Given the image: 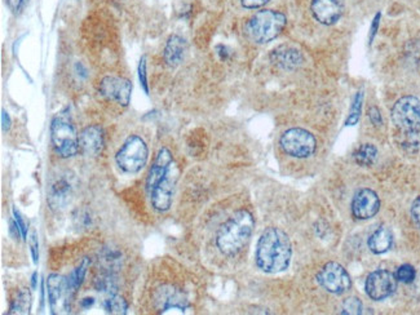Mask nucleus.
Segmentation results:
<instances>
[{
    "instance_id": "obj_1",
    "label": "nucleus",
    "mask_w": 420,
    "mask_h": 315,
    "mask_svg": "<svg viewBox=\"0 0 420 315\" xmlns=\"http://www.w3.org/2000/svg\"><path fill=\"white\" fill-rule=\"evenodd\" d=\"M293 257V246L288 235L270 226L260 235L256 246L257 268L267 274H278L287 271Z\"/></svg>"
},
{
    "instance_id": "obj_2",
    "label": "nucleus",
    "mask_w": 420,
    "mask_h": 315,
    "mask_svg": "<svg viewBox=\"0 0 420 315\" xmlns=\"http://www.w3.org/2000/svg\"><path fill=\"white\" fill-rule=\"evenodd\" d=\"M255 220L247 210H237L232 218L218 229L216 246L226 256H234L247 244L254 233Z\"/></svg>"
},
{
    "instance_id": "obj_3",
    "label": "nucleus",
    "mask_w": 420,
    "mask_h": 315,
    "mask_svg": "<svg viewBox=\"0 0 420 315\" xmlns=\"http://www.w3.org/2000/svg\"><path fill=\"white\" fill-rule=\"evenodd\" d=\"M286 23H287L286 16L278 11H273V9L259 11L248 20L246 32L248 38L252 42H255L257 44H265L268 42H272L273 39L277 38L284 30Z\"/></svg>"
},
{
    "instance_id": "obj_4",
    "label": "nucleus",
    "mask_w": 420,
    "mask_h": 315,
    "mask_svg": "<svg viewBox=\"0 0 420 315\" xmlns=\"http://www.w3.org/2000/svg\"><path fill=\"white\" fill-rule=\"evenodd\" d=\"M51 138L54 150L62 158H71L79 151V135L66 113L57 114L52 120Z\"/></svg>"
},
{
    "instance_id": "obj_5",
    "label": "nucleus",
    "mask_w": 420,
    "mask_h": 315,
    "mask_svg": "<svg viewBox=\"0 0 420 315\" xmlns=\"http://www.w3.org/2000/svg\"><path fill=\"white\" fill-rule=\"evenodd\" d=\"M149 150L148 145L140 136H129L122 145L117 155L115 162L123 172L134 174L139 173L148 163Z\"/></svg>"
},
{
    "instance_id": "obj_6",
    "label": "nucleus",
    "mask_w": 420,
    "mask_h": 315,
    "mask_svg": "<svg viewBox=\"0 0 420 315\" xmlns=\"http://www.w3.org/2000/svg\"><path fill=\"white\" fill-rule=\"evenodd\" d=\"M392 121L404 136L420 133V100L414 96L399 98L392 109Z\"/></svg>"
},
{
    "instance_id": "obj_7",
    "label": "nucleus",
    "mask_w": 420,
    "mask_h": 315,
    "mask_svg": "<svg viewBox=\"0 0 420 315\" xmlns=\"http://www.w3.org/2000/svg\"><path fill=\"white\" fill-rule=\"evenodd\" d=\"M279 145L287 155L296 159L312 157L317 149L315 136L303 128L287 129L279 138Z\"/></svg>"
},
{
    "instance_id": "obj_8",
    "label": "nucleus",
    "mask_w": 420,
    "mask_h": 315,
    "mask_svg": "<svg viewBox=\"0 0 420 315\" xmlns=\"http://www.w3.org/2000/svg\"><path fill=\"white\" fill-rule=\"evenodd\" d=\"M153 299L159 314H188L189 310H192L185 295L173 285H161L156 290Z\"/></svg>"
},
{
    "instance_id": "obj_9",
    "label": "nucleus",
    "mask_w": 420,
    "mask_h": 315,
    "mask_svg": "<svg viewBox=\"0 0 420 315\" xmlns=\"http://www.w3.org/2000/svg\"><path fill=\"white\" fill-rule=\"evenodd\" d=\"M317 282L327 292L343 295L352 288V279L348 271L338 263H327L317 274Z\"/></svg>"
},
{
    "instance_id": "obj_10",
    "label": "nucleus",
    "mask_w": 420,
    "mask_h": 315,
    "mask_svg": "<svg viewBox=\"0 0 420 315\" xmlns=\"http://www.w3.org/2000/svg\"><path fill=\"white\" fill-rule=\"evenodd\" d=\"M177 176H179L177 168L173 165L149 193L151 206L154 210L158 212H165L171 208Z\"/></svg>"
},
{
    "instance_id": "obj_11",
    "label": "nucleus",
    "mask_w": 420,
    "mask_h": 315,
    "mask_svg": "<svg viewBox=\"0 0 420 315\" xmlns=\"http://www.w3.org/2000/svg\"><path fill=\"white\" fill-rule=\"evenodd\" d=\"M397 278L390 271H373L366 279L365 290L371 300H385L397 290Z\"/></svg>"
},
{
    "instance_id": "obj_12",
    "label": "nucleus",
    "mask_w": 420,
    "mask_h": 315,
    "mask_svg": "<svg viewBox=\"0 0 420 315\" xmlns=\"http://www.w3.org/2000/svg\"><path fill=\"white\" fill-rule=\"evenodd\" d=\"M100 93L120 106H128L132 95V84L126 78L105 76L98 85Z\"/></svg>"
},
{
    "instance_id": "obj_13",
    "label": "nucleus",
    "mask_w": 420,
    "mask_h": 315,
    "mask_svg": "<svg viewBox=\"0 0 420 315\" xmlns=\"http://www.w3.org/2000/svg\"><path fill=\"white\" fill-rule=\"evenodd\" d=\"M352 213L357 220H368L375 216L380 210V199L374 190L361 189L353 196Z\"/></svg>"
},
{
    "instance_id": "obj_14",
    "label": "nucleus",
    "mask_w": 420,
    "mask_h": 315,
    "mask_svg": "<svg viewBox=\"0 0 420 315\" xmlns=\"http://www.w3.org/2000/svg\"><path fill=\"white\" fill-rule=\"evenodd\" d=\"M310 11L318 23L330 26L342 18L344 4L343 0H312Z\"/></svg>"
},
{
    "instance_id": "obj_15",
    "label": "nucleus",
    "mask_w": 420,
    "mask_h": 315,
    "mask_svg": "<svg viewBox=\"0 0 420 315\" xmlns=\"http://www.w3.org/2000/svg\"><path fill=\"white\" fill-rule=\"evenodd\" d=\"M104 149V132L98 126H88L79 133V150L87 157H98Z\"/></svg>"
},
{
    "instance_id": "obj_16",
    "label": "nucleus",
    "mask_w": 420,
    "mask_h": 315,
    "mask_svg": "<svg viewBox=\"0 0 420 315\" xmlns=\"http://www.w3.org/2000/svg\"><path fill=\"white\" fill-rule=\"evenodd\" d=\"M270 61L284 70H295L301 68L304 57L299 49L290 45H279L270 53Z\"/></svg>"
},
{
    "instance_id": "obj_17",
    "label": "nucleus",
    "mask_w": 420,
    "mask_h": 315,
    "mask_svg": "<svg viewBox=\"0 0 420 315\" xmlns=\"http://www.w3.org/2000/svg\"><path fill=\"white\" fill-rule=\"evenodd\" d=\"M73 196V185L66 177L53 181L48 191V204L52 210H62Z\"/></svg>"
},
{
    "instance_id": "obj_18",
    "label": "nucleus",
    "mask_w": 420,
    "mask_h": 315,
    "mask_svg": "<svg viewBox=\"0 0 420 315\" xmlns=\"http://www.w3.org/2000/svg\"><path fill=\"white\" fill-rule=\"evenodd\" d=\"M187 49H188V44L185 39L176 34L171 35L165 43V53H163L165 65L170 68L179 66L185 57Z\"/></svg>"
},
{
    "instance_id": "obj_19",
    "label": "nucleus",
    "mask_w": 420,
    "mask_h": 315,
    "mask_svg": "<svg viewBox=\"0 0 420 315\" xmlns=\"http://www.w3.org/2000/svg\"><path fill=\"white\" fill-rule=\"evenodd\" d=\"M368 244L373 254H375V255L385 254L393 246V234L388 227L380 226L370 235Z\"/></svg>"
},
{
    "instance_id": "obj_20",
    "label": "nucleus",
    "mask_w": 420,
    "mask_h": 315,
    "mask_svg": "<svg viewBox=\"0 0 420 315\" xmlns=\"http://www.w3.org/2000/svg\"><path fill=\"white\" fill-rule=\"evenodd\" d=\"M47 291L48 300L51 305L52 313H56V308L59 305L64 293L68 292V279L61 277L59 274H51L47 279Z\"/></svg>"
},
{
    "instance_id": "obj_21",
    "label": "nucleus",
    "mask_w": 420,
    "mask_h": 315,
    "mask_svg": "<svg viewBox=\"0 0 420 315\" xmlns=\"http://www.w3.org/2000/svg\"><path fill=\"white\" fill-rule=\"evenodd\" d=\"M91 260L88 257H84L81 263L76 266L74 271H71L70 277L68 279V295L69 296H73L76 295V291L79 290V287L82 285L84 277H86V273L87 269L90 268Z\"/></svg>"
},
{
    "instance_id": "obj_22",
    "label": "nucleus",
    "mask_w": 420,
    "mask_h": 315,
    "mask_svg": "<svg viewBox=\"0 0 420 315\" xmlns=\"http://www.w3.org/2000/svg\"><path fill=\"white\" fill-rule=\"evenodd\" d=\"M354 162L361 167H371L378 159V149L373 143H363L353 154Z\"/></svg>"
},
{
    "instance_id": "obj_23",
    "label": "nucleus",
    "mask_w": 420,
    "mask_h": 315,
    "mask_svg": "<svg viewBox=\"0 0 420 315\" xmlns=\"http://www.w3.org/2000/svg\"><path fill=\"white\" fill-rule=\"evenodd\" d=\"M31 296L28 290L20 291L15 300L12 301L8 314H26L30 309Z\"/></svg>"
},
{
    "instance_id": "obj_24",
    "label": "nucleus",
    "mask_w": 420,
    "mask_h": 315,
    "mask_svg": "<svg viewBox=\"0 0 420 315\" xmlns=\"http://www.w3.org/2000/svg\"><path fill=\"white\" fill-rule=\"evenodd\" d=\"M95 288L98 292L107 293V295H114L118 291V285L117 279L113 277L110 271L101 274L100 277L95 279Z\"/></svg>"
},
{
    "instance_id": "obj_25",
    "label": "nucleus",
    "mask_w": 420,
    "mask_h": 315,
    "mask_svg": "<svg viewBox=\"0 0 420 315\" xmlns=\"http://www.w3.org/2000/svg\"><path fill=\"white\" fill-rule=\"evenodd\" d=\"M104 309L109 314L124 315L127 314L128 305L123 297L114 293V295H109V297L104 301Z\"/></svg>"
},
{
    "instance_id": "obj_26",
    "label": "nucleus",
    "mask_w": 420,
    "mask_h": 315,
    "mask_svg": "<svg viewBox=\"0 0 420 315\" xmlns=\"http://www.w3.org/2000/svg\"><path fill=\"white\" fill-rule=\"evenodd\" d=\"M98 260L101 261V263L105 266L107 271H112L114 269H119L120 263H122V256H120V252L115 251V249L105 248L101 252V256H100Z\"/></svg>"
},
{
    "instance_id": "obj_27",
    "label": "nucleus",
    "mask_w": 420,
    "mask_h": 315,
    "mask_svg": "<svg viewBox=\"0 0 420 315\" xmlns=\"http://www.w3.org/2000/svg\"><path fill=\"white\" fill-rule=\"evenodd\" d=\"M362 102H363V92L360 90V92L356 93V96L353 98L351 112H349V115L345 120V126H356L358 123L361 118V112H362Z\"/></svg>"
},
{
    "instance_id": "obj_28",
    "label": "nucleus",
    "mask_w": 420,
    "mask_h": 315,
    "mask_svg": "<svg viewBox=\"0 0 420 315\" xmlns=\"http://www.w3.org/2000/svg\"><path fill=\"white\" fill-rule=\"evenodd\" d=\"M363 311V305L360 299L357 297H349L343 302L340 313L344 315H358L362 314Z\"/></svg>"
},
{
    "instance_id": "obj_29",
    "label": "nucleus",
    "mask_w": 420,
    "mask_h": 315,
    "mask_svg": "<svg viewBox=\"0 0 420 315\" xmlns=\"http://www.w3.org/2000/svg\"><path fill=\"white\" fill-rule=\"evenodd\" d=\"M415 277H416V271L414 269V266L409 265V263L399 266L397 273H396L397 280L402 282V283H406V285L413 283Z\"/></svg>"
},
{
    "instance_id": "obj_30",
    "label": "nucleus",
    "mask_w": 420,
    "mask_h": 315,
    "mask_svg": "<svg viewBox=\"0 0 420 315\" xmlns=\"http://www.w3.org/2000/svg\"><path fill=\"white\" fill-rule=\"evenodd\" d=\"M139 79H140V84L143 87L144 92L146 95H149V83H148V74H146V57L143 56L140 64H139Z\"/></svg>"
},
{
    "instance_id": "obj_31",
    "label": "nucleus",
    "mask_w": 420,
    "mask_h": 315,
    "mask_svg": "<svg viewBox=\"0 0 420 315\" xmlns=\"http://www.w3.org/2000/svg\"><path fill=\"white\" fill-rule=\"evenodd\" d=\"M368 118L371 120V123L375 126V127H380L383 126V118L382 114L379 112V109L376 106H373L368 109Z\"/></svg>"
},
{
    "instance_id": "obj_32",
    "label": "nucleus",
    "mask_w": 420,
    "mask_h": 315,
    "mask_svg": "<svg viewBox=\"0 0 420 315\" xmlns=\"http://www.w3.org/2000/svg\"><path fill=\"white\" fill-rule=\"evenodd\" d=\"M13 218H15L17 225L20 227V232H21V235H23V239L26 240V238H28V225H26V222H25L23 216L20 215V212L16 210V208H13Z\"/></svg>"
},
{
    "instance_id": "obj_33",
    "label": "nucleus",
    "mask_w": 420,
    "mask_h": 315,
    "mask_svg": "<svg viewBox=\"0 0 420 315\" xmlns=\"http://www.w3.org/2000/svg\"><path fill=\"white\" fill-rule=\"evenodd\" d=\"M39 246L38 238H37V233L33 232L30 235V249L31 256H33V261L34 263H38L39 260Z\"/></svg>"
},
{
    "instance_id": "obj_34",
    "label": "nucleus",
    "mask_w": 420,
    "mask_h": 315,
    "mask_svg": "<svg viewBox=\"0 0 420 315\" xmlns=\"http://www.w3.org/2000/svg\"><path fill=\"white\" fill-rule=\"evenodd\" d=\"M412 216H413L415 225L418 226V229L420 230V196H418L412 204Z\"/></svg>"
},
{
    "instance_id": "obj_35",
    "label": "nucleus",
    "mask_w": 420,
    "mask_h": 315,
    "mask_svg": "<svg viewBox=\"0 0 420 315\" xmlns=\"http://www.w3.org/2000/svg\"><path fill=\"white\" fill-rule=\"evenodd\" d=\"M270 0H240L242 7L247 8V9H256V8L263 7Z\"/></svg>"
},
{
    "instance_id": "obj_36",
    "label": "nucleus",
    "mask_w": 420,
    "mask_h": 315,
    "mask_svg": "<svg viewBox=\"0 0 420 315\" xmlns=\"http://www.w3.org/2000/svg\"><path fill=\"white\" fill-rule=\"evenodd\" d=\"M1 128H3V132H7L11 128V118L4 109L1 110Z\"/></svg>"
},
{
    "instance_id": "obj_37",
    "label": "nucleus",
    "mask_w": 420,
    "mask_h": 315,
    "mask_svg": "<svg viewBox=\"0 0 420 315\" xmlns=\"http://www.w3.org/2000/svg\"><path fill=\"white\" fill-rule=\"evenodd\" d=\"M379 20H380V13H378L373 21L371 25V32H370V43H373V39L375 37L376 30H378V26H379Z\"/></svg>"
},
{
    "instance_id": "obj_38",
    "label": "nucleus",
    "mask_w": 420,
    "mask_h": 315,
    "mask_svg": "<svg viewBox=\"0 0 420 315\" xmlns=\"http://www.w3.org/2000/svg\"><path fill=\"white\" fill-rule=\"evenodd\" d=\"M23 1L25 0H8V6L13 12H18L20 8L23 7Z\"/></svg>"
},
{
    "instance_id": "obj_39",
    "label": "nucleus",
    "mask_w": 420,
    "mask_h": 315,
    "mask_svg": "<svg viewBox=\"0 0 420 315\" xmlns=\"http://www.w3.org/2000/svg\"><path fill=\"white\" fill-rule=\"evenodd\" d=\"M93 304H95V299H92V297H87V299H83L81 301V307L83 309H90Z\"/></svg>"
},
{
    "instance_id": "obj_40",
    "label": "nucleus",
    "mask_w": 420,
    "mask_h": 315,
    "mask_svg": "<svg viewBox=\"0 0 420 315\" xmlns=\"http://www.w3.org/2000/svg\"><path fill=\"white\" fill-rule=\"evenodd\" d=\"M37 278H38V273L33 274V288H37Z\"/></svg>"
}]
</instances>
